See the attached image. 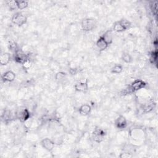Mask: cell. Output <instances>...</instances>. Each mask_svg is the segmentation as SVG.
Here are the masks:
<instances>
[{
    "label": "cell",
    "mask_w": 158,
    "mask_h": 158,
    "mask_svg": "<svg viewBox=\"0 0 158 158\" xmlns=\"http://www.w3.org/2000/svg\"><path fill=\"white\" fill-rule=\"evenodd\" d=\"M146 85V84L140 79H137L133 81L129 87V90L130 92H135L139 91V90L143 89Z\"/></svg>",
    "instance_id": "3957f363"
},
{
    "label": "cell",
    "mask_w": 158,
    "mask_h": 158,
    "mask_svg": "<svg viewBox=\"0 0 158 158\" xmlns=\"http://www.w3.org/2000/svg\"><path fill=\"white\" fill-rule=\"evenodd\" d=\"M41 144L43 148L48 151H51L54 148L55 143L48 138H44L41 141Z\"/></svg>",
    "instance_id": "8992f818"
},
{
    "label": "cell",
    "mask_w": 158,
    "mask_h": 158,
    "mask_svg": "<svg viewBox=\"0 0 158 158\" xmlns=\"http://www.w3.org/2000/svg\"><path fill=\"white\" fill-rule=\"evenodd\" d=\"M127 125V120L123 116H119L115 120V126L119 129H125Z\"/></svg>",
    "instance_id": "ba28073f"
},
{
    "label": "cell",
    "mask_w": 158,
    "mask_h": 158,
    "mask_svg": "<svg viewBox=\"0 0 158 158\" xmlns=\"http://www.w3.org/2000/svg\"><path fill=\"white\" fill-rule=\"evenodd\" d=\"M106 132L101 129H95L92 133V138L96 143H101L104 139Z\"/></svg>",
    "instance_id": "277c9868"
},
{
    "label": "cell",
    "mask_w": 158,
    "mask_h": 158,
    "mask_svg": "<svg viewBox=\"0 0 158 158\" xmlns=\"http://www.w3.org/2000/svg\"><path fill=\"white\" fill-rule=\"evenodd\" d=\"M102 37L109 44L112 42V33L111 30L105 32Z\"/></svg>",
    "instance_id": "9a60e30c"
},
{
    "label": "cell",
    "mask_w": 158,
    "mask_h": 158,
    "mask_svg": "<svg viewBox=\"0 0 158 158\" xmlns=\"http://www.w3.org/2000/svg\"><path fill=\"white\" fill-rule=\"evenodd\" d=\"M92 111V108L89 105L85 104L82 105L79 108L78 112L82 116H87Z\"/></svg>",
    "instance_id": "7c38bea8"
},
{
    "label": "cell",
    "mask_w": 158,
    "mask_h": 158,
    "mask_svg": "<svg viewBox=\"0 0 158 158\" xmlns=\"http://www.w3.org/2000/svg\"><path fill=\"white\" fill-rule=\"evenodd\" d=\"M17 117L21 122H25L30 118V111L27 109H22L17 114Z\"/></svg>",
    "instance_id": "52a82bcc"
},
{
    "label": "cell",
    "mask_w": 158,
    "mask_h": 158,
    "mask_svg": "<svg viewBox=\"0 0 158 158\" xmlns=\"http://www.w3.org/2000/svg\"><path fill=\"white\" fill-rule=\"evenodd\" d=\"M32 63L31 61H30V59H27L23 64H22V67H23V68L24 69H29L32 67Z\"/></svg>",
    "instance_id": "7402d4cb"
},
{
    "label": "cell",
    "mask_w": 158,
    "mask_h": 158,
    "mask_svg": "<svg viewBox=\"0 0 158 158\" xmlns=\"http://www.w3.org/2000/svg\"><path fill=\"white\" fill-rule=\"evenodd\" d=\"M17 8L19 9L23 10L27 8L29 6V3L27 1H24V0H19V1H16Z\"/></svg>",
    "instance_id": "2e32d148"
},
{
    "label": "cell",
    "mask_w": 158,
    "mask_h": 158,
    "mask_svg": "<svg viewBox=\"0 0 158 158\" xmlns=\"http://www.w3.org/2000/svg\"><path fill=\"white\" fill-rule=\"evenodd\" d=\"M11 60V56L9 53H5L0 56V64L2 65H7Z\"/></svg>",
    "instance_id": "5bb4252c"
},
{
    "label": "cell",
    "mask_w": 158,
    "mask_h": 158,
    "mask_svg": "<svg viewBox=\"0 0 158 158\" xmlns=\"http://www.w3.org/2000/svg\"><path fill=\"white\" fill-rule=\"evenodd\" d=\"M16 78V74L12 71H8L2 75V79L5 82H13Z\"/></svg>",
    "instance_id": "30bf717a"
},
{
    "label": "cell",
    "mask_w": 158,
    "mask_h": 158,
    "mask_svg": "<svg viewBox=\"0 0 158 158\" xmlns=\"http://www.w3.org/2000/svg\"><path fill=\"white\" fill-rule=\"evenodd\" d=\"M150 60L151 61L152 63H156V61H157V52H155V53H153L151 55V58H150Z\"/></svg>",
    "instance_id": "cb8c5ba5"
},
{
    "label": "cell",
    "mask_w": 158,
    "mask_h": 158,
    "mask_svg": "<svg viewBox=\"0 0 158 158\" xmlns=\"http://www.w3.org/2000/svg\"><path fill=\"white\" fill-rule=\"evenodd\" d=\"M119 157L120 158H129V157H132V155L131 153H128V152H125V153H122L120 154V155L119 156Z\"/></svg>",
    "instance_id": "d4e9b609"
},
{
    "label": "cell",
    "mask_w": 158,
    "mask_h": 158,
    "mask_svg": "<svg viewBox=\"0 0 158 158\" xmlns=\"http://www.w3.org/2000/svg\"><path fill=\"white\" fill-rule=\"evenodd\" d=\"M6 3L11 10H14L17 8L16 1H7Z\"/></svg>",
    "instance_id": "44dd1931"
},
{
    "label": "cell",
    "mask_w": 158,
    "mask_h": 158,
    "mask_svg": "<svg viewBox=\"0 0 158 158\" xmlns=\"http://www.w3.org/2000/svg\"><path fill=\"white\" fill-rule=\"evenodd\" d=\"M150 9L153 12V14L155 15L157 14V3L156 2L151 3V5H150Z\"/></svg>",
    "instance_id": "603a6c76"
},
{
    "label": "cell",
    "mask_w": 158,
    "mask_h": 158,
    "mask_svg": "<svg viewBox=\"0 0 158 158\" xmlns=\"http://www.w3.org/2000/svg\"><path fill=\"white\" fill-rule=\"evenodd\" d=\"M14 58L16 62L20 63L22 64H23L26 61L29 59L27 54H26V53L23 51L20 50H17L15 52Z\"/></svg>",
    "instance_id": "5b68a950"
},
{
    "label": "cell",
    "mask_w": 158,
    "mask_h": 158,
    "mask_svg": "<svg viewBox=\"0 0 158 158\" xmlns=\"http://www.w3.org/2000/svg\"><path fill=\"white\" fill-rule=\"evenodd\" d=\"M11 21H12L14 24H16L18 26H22L26 23L27 18L22 13H16L13 16Z\"/></svg>",
    "instance_id": "6da1fadb"
},
{
    "label": "cell",
    "mask_w": 158,
    "mask_h": 158,
    "mask_svg": "<svg viewBox=\"0 0 158 158\" xmlns=\"http://www.w3.org/2000/svg\"><path fill=\"white\" fill-rule=\"evenodd\" d=\"M126 30L127 29L123 26L121 20L115 22L113 26V30L116 32H122Z\"/></svg>",
    "instance_id": "4fadbf2b"
},
{
    "label": "cell",
    "mask_w": 158,
    "mask_h": 158,
    "mask_svg": "<svg viewBox=\"0 0 158 158\" xmlns=\"http://www.w3.org/2000/svg\"><path fill=\"white\" fill-rule=\"evenodd\" d=\"M65 77V73L62 72H59L56 74L55 78H56V81L58 82H61L62 80H64Z\"/></svg>",
    "instance_id": "ffe728a7"
},
{
    "label": "cell",
    "mask_w": 158,
    "mask_h": 158,
    "mask_svg": "<svg viewBox=\"0 0 158 158\" xmlns=\"http://www.w3.org/2000/svg\"><path fill=\"white\" fill-rule=\"evenodd\" d=\"M152 104H153V103H146V104H144V105L143 106V107H142L143 111L144 112H146V113H147V112H151V111L153 110V108H154V106H153Z\"/></svg>",
    "instance_id": "ac0fdd59"
},
{
    "label": "cell",
    "mask_w": 158,
    "mask_h": 158,
    "mask_svg": "<svg viewBox=\"0 0 158 158\" xmlns=\"http://www.w3.org/2000/svg\"><path fill=\"white\" fill-rule=\"evenodd\" d=\"M122 59L123 61L125 62L126 63H130L132 61V56H130V54H129V53H124L122 55Z\"/></svg>",
    "instance_id": "d6986e66"
},
{
    "label": "cell",
    "mask_w": 158,
    "mask_h": 158,
    "mask_svg": "<svg viewBox=\"0 0 158 158\" xmlns=\"http://www.w3.org/2000/svg\"><path fill=\"white\" fill-rule=\"evenodd\" d=\"M74 88L76 91L78 92H84L85 91H87L88 89V81H86L85 82H79L77 83L75 85Z\"/></svg>",
    "instance_id": "9c48e42d"
},
{
    "label": "cell",
    "mask_w": 158,
    "mask_h": 158,
    "mask_svg": "<svg viewBox=\"0 0 158 158\" xmlns=\"http://www.w3.org/2000/svg\"><path fill=\"white\" fill-rule=\"evenodd\" d=\"M96 25V21L93 19H85L82 21L81 26L84 30L90 31L93 30Z\"/></svg>",
    "instance_id": "7a4b0ae2"
},
{
    "label": "cell",
    "mask_w": 158,
    "mask_h": 158,
    "mask_svg": "<svg viewBox=\"0 0 158 158\" xmlns=\"http://www.w3.org/2000/svg\"><path fill=\"white\" fill-rule=\"evenodd\" d=\"M96 44L97 48H98L101 51H104V50H105L106 49H107V48L108 47V45H109V44L105 41V40L103 38L102 36L100 37L98 39Z\"/></svg>",
    "instance_id": "8fae6325"
},
{
    "label": "cell",
    "mask_w": 158,
    "mask_h": 158,
    "mask_svg": "<svg viewBox=\"0 0 158 158\" xmlns=\"http://www.w3.org/2000/svg\"><path fill=\"white\" fill-rule=\"evenodd\" d=\"M123 71V67L121 65H116L111 69V72L112 74H120Z\"/></svg>",
    "instance_id": "e0dca14e"
}]
</instances>
